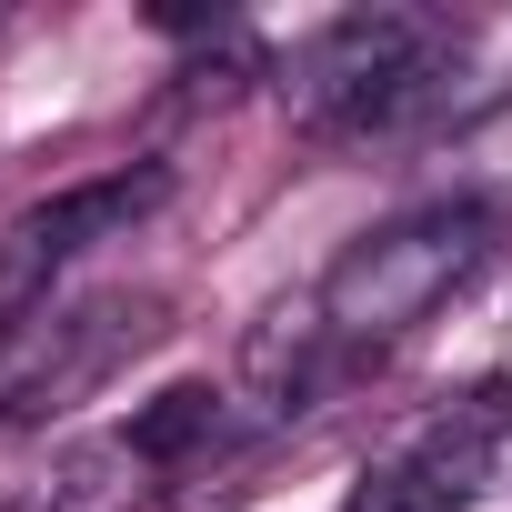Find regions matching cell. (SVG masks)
<instances>
[{
	"instance_id": "obj_6",
	"label": "cell",
	"mask_w": 512,
	"mask_h": 512,
	"mask_svg": "<svg viewBox=\"0 0 512 512\" xmlns=\"http://www.w3.org/2000/svg\"><path fill=\"white\" fill-rule=\"evenodd\" d=\"M151 502H161V472L141 462L131 432H91L51 482V512H151Z\"/></svg>"
},
{
	"instance_id": "obj_10",
	"label": "cell",
	"mask_w": 512,
	"mask_h": 512,
	"mask_svg": "<svg viewBox=\"0 0 512 512\" xmlns=\"http://www.w3.org/2000/svg\"><path fill=\"white\" fill-rule=\"evenodd\" d=\"M0 21H11V11H0Z\"/></svg>"
},
{
	"instance_id": "obj_3",
	"label": "cell",
	"mask_w": 512,
	"mask_h": 512,
	"mask_svg": "<svg viewBox=\"0 0 512 512\" xmlns=\"http://www.w3.org/2000/svg\"><path fill=\"white\" fill-rule=\"evenodd\" d=\"M512 432V402L502 392H462L452 412H432L402 452H382L342 512H472V492L492 482V452Z\"/></svg>"
},
{
	"instance_id": "obj_7",
	"label": "cell",
	"mask_w": 512,
	"mask_h": 512,
	"mask_svg": "<svg viewBox=\"0 0 512 512\" xmlns=\"http://www.w3.org/2000/svg\"><path fill=\"white\" fill-rule=\"evenodd\" d=\"M221 402H231V392H211V382H171V392H161L151 412H131L121 432H131V442H141V462L171 482V472H191V462L231 432V412H221Z\"/></svg>"
},
{
	"instance_id": "obj_2",
	"label": "cell",
	"mask_w": 512,
	"mask_h": 512,
	"mask_svg": "<svg viewBox=\"0 0 512 512\" xmlns=\"http://www.w3.org/2000/svg\"><path fill=\"white\" fill-rule=\"evenodd\" d=\"M452 61H462V31H452L442 11H352V21H332V31L292 61L282 101H292V121L322 131V141H372V131L412 121V111L442 91Z\"/></svg>"
},
{
	"instance_id": "obj_9",
	"label": "cell",
	"mask_w": 512,
	"mask_h": 512,
	"mask_svg": "<svg viewBox=\"0 0 512 512\" xmlns=\"http://www.w3.org/2000/svg\"><path fill=\"white\" fill-rule=\"evenodd\" d=\"M0 402H21V392H11V382H0Z\"/></svg>"
},
{
	"instance_id": "obj_8",
	"label": "cell",
	"mask_w": 512,
	"mask_h": 512,
	"mask_svg": "<svg viewBox=\"0 0 512 512\" xmlns=\"http://www.w3.org/2000/svg\"><path fill=\"white\" fill-rule=\"evenodd\" d=\"M432 201H462V211H482V221H512V101H492L482 121L452 131Z\"/></svg>"
},
{
	"instance_id": "obj_5",
	"label": "cell",
	"mask_w": 512,
	"mask_h": 512,
	"mask_svg": "<svg viewBox=\"0 0 512 512\" xmlns=\"http://www.w3.org/2000/svg\"><path fill=\"white\" fill-rule=\"evenodd\" d=\"M342 372V342L322 332L312 302H282L262 332L241 342V392L262 402V412H312V392Z\"/></svg>"
},
{
	"instance_id": "obj_1",
	"label": "cell",
	"mask_w": 512,
	"mask_h": 512,
	"mask_svg": "<svg viewBox=\"0 0 512 512\" xmlns=\"http://www.w3.org/2000/svg\"><path fill=\"white\" fill-rule=\"evenodd\" d=\"M492 231H502V221H482V211H462V201H412V211L372 221L362 241H342V262H332L322 292H312V312H322V332L342 342V362L402 342L412 322H432V312L492 262Z\"/></svg>"
},
{
	"instance_id": "obj_4",
	"label": "cell",
	"mask_w": 512,
	"mask_h": 512,
	"mask_svg": "<svg viewBox=\"0 0 512 512\" xmlns=\"http://www.w3.org/2000/svg\"><path fill=\"white\" fill-rule=\"evenodd\" d=\"M161 191H171V171H161V161H141V171H101V181H71V191L31 201V211H21L11 231H0V312L41 302L61 262H81L91 241L131 231V221H141V211H151Z\"/></svg>"
}]
</instances>
